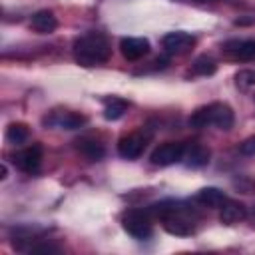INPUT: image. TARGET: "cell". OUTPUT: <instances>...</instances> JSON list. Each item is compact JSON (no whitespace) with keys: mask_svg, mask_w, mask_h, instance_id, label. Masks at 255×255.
Segmentation results:
<instances>
[{"mask_svg":"<svg viewBox=\"0 0 255 255\" xmlns=\"http://www.w3.org/2000/svg\"><path fill=\"white\" fill-rule=\"evenodd\" d=\"M161 46L167 54H185L187 50H191L195 46V36L183 30H175V32H167L161 38Z\"/></svg>","mask_w":255,"mask_h":255,"instance_id":"10","label":"cell"},{"mask_svg":"<svg viewBox=\"0 0 255 255\" xmlns=\"http://www.w3.org/2000/svg\"><path fill=\"white\" fill-rule=\"evenodd\" d=\"M245 217H247V207L235 199H227L221 207V213H219V219L225 225H235V223L243 221Z\"/></svg>","mask_w":255,"mask_h":255,"instance_id":"13","label":"cell"},{"mask_svg":"<svg viewBox=\"0 0 255 255\" xmlns=\"http://www.w3.org/2000/svg\"><path fill=\"white\" fill-rule=\"evenodd\" d=\"M129 104L120 98V96H110V98H104V118L108 122H116L120 120L126 112H128Z\"/></svg>","mask_w":255,"mask_h":255,"instance_id":"17","label":"cell"},{"mask_svg":"<svg viewBox=\"0 0 255 255\" xmlns=\"http://www.w3.org/2000/svg\"><path fill=\"white\" fill-rule=\"evenodd\" d=\"M195 199L205 205V207H211V209H221L223 203L229 199L219 187H201L197 193H195Z\"/></svg>","mask_w":255,"mask_h":255,"instance_id":"16","label":"cell"},{"mask_svg":"<svg viewBox=\"0 0 255 255\" xmlns=\"http://www.w3.org/2000/svg\"><path fill=\"white\" fill-rule=\"evenodd\" d=\"M76 149L88 159V161H100L106 155V145L96 135H82L76 139Z\"/></svg>","mask_w":255,"mask_h":255,"instance_id":"12","label":"cell"},{"mask_svg":"<svg viewBox=\"0 0 255 255\" xmlns=\"http://www.w3.org/2000/svg\"><path fill=\"white\" fill-rule=\"evenodd\" d=\"M235 84H237L239 88H243V90L255 86V70H251V68L239 70V72L235 74Z\"/></svg>","mask_w":255,"mask_h":255,"instance_id":"20","label":"cell"},{"mask_svg":"<svg viewBox=\"0 0 255 255\" xmlns=\"http://www.w3.org/2000/svg\"><path fill=\"white\" fill-rule=\"evenodd\" d=\"M191 70H193V74H197V76H213L215 70H217V64H215V60H213L211 56L201 54V56H197V58L193 60Z\"/></svg>","mask_w":255,"mask_h":255,"instance_id":"19","label":"cell"},{"mask_svg":"<svg viewBox=\"0 0 255 255\" xmlns=\"http://www.w3.org/2000/svg\"><path fill=\"white\" fill-rule=\"evenodd\" d=\"M42 157H44L42 145H40V143H32V145H26V147L18 149V151L12 155V163H14L20 171H24V173H34V171L40 169Z\"/></svg>","mask_w":255,"mask_h":255,"instance_id":"8","label":"cell"},{"mask_svg":"<svg viewBox=\"0 0 255 255\" xmlns=\"http://www.w3.org/2000/svg\"><path fill=\"white\" fill-rule=\"evenodd\" d=\"M235 124V114L229 104L225 102H211L207 106H199L191 116H189V126L191 128H207L215 126L217 129L229 131Z\"/></svg>","mask_w":255,"mask_h":255,"instance_id":"3","label":"cell"},{"mask_svg":"<svg viewBox=\"0 0 255 255\" xmlns=\"http://www.w3.org/2000/svg\"><path fill=\"white\" fill-rule=\"evenodd\" d=\"M44 126L48 128H60V129H78L88 124V118L74 110H52L44 120Z\"/></svg>","mask_w":255,"mask_h":255,"instance_id":"7","label":"cell"},{"mask_svg":"<svg viewBox=\"0 0 255 255\" xmlns=\"http://www.w3.org/2000/svg\"><path fill=\"white\" fill-rule=\"evenodd\" d=\"M185 155V143L183 141H163L159 143L151 155H149V161L153 165H159V167H167V165H173V163H179Z\"/></svg>","mask_w":255,"mask_h":255,"instance_id":"6","label":"cell"},{"mask_svg":"<svg viewBox=\"0 0 255 255\" xmlns=\"http://www.w3.org/2000/svg\"><path fill=\"white\" fill-rule=\"evenodd\" d=\"M151 213H155L161 219V225L167 233L177 237H187L195 233L197 217L195 213L185 207L181 201H161L149 207Z\"/></svg>","mask_w":255,"mask_h":255,"instance_id":"1","label":"cell"},{"mask_svg":"<svg viewBox=\"0 0 255 255\" xmlns=\"http://www.w3.org/2000/svg\"><path fill=\"white\" fill-rule=\"evenodd\" d=\"M149 139H151V133L147 129L129 131L118 139V153L124 159H137L143 153V149L147 147Z\"/></svg>","mask_w":255,"mask_h":255,"instance_id":"5","label":"cell"},{"mask_svg":"<svg viewBox=\"0 0 255 255\" xmlns=\"http://www.w3.org/2000/svg\"><path fill=\"white\" fill-rule=\"evenodd\" d=\"M30 26L38 34H52L58 28V18L52 10H38L36 14H32Z\"/></svg>","mask_w":255,"mask_h":255,"instance_id":"14","label":"cell"},{"mask_svg":"<svg viewBox=\"0 0 255 255\" xmlns=\"http://www.w3.org/2000/svg\"><path fill=\"white\" fill-rule=\"evenodd\" d=\"M122 227L126 229V233H129L135 239H147L151 235V231H153L149 211H143V209H128V211H124Z\"/></svg>","mask_w":255,"mask_h":255,"instance_id":"4","label":"cell"},{"mask_svg":"<svg viewBox=\"0 0 255 255\" xmlns=\"http://www.w3.org/2000/svg\"><path fill=\"white\" fill-rule=\"evenodd\" d=\"M72 54H74V60L80 64V66H86V68H92V66H98V64H106L112 56V44H110V38L102 32H86L82 36H78L72 44Z\"/></svg>","mask_w":255,"mask_h":255,"instance_id":"2","label":"cell"},{"mask_svg":"<svg viewBox=\"0 0 255 255\" xmlns=\"http://www.w3.org/2000/svg\"><path fill=\"white\" fill-rule=\"evenodd\" d=\"M4 137H6V141H8V143L20 145V143L28 141V137H30V129H28V126H26V124L16 122V124H10V126L6 128Z\"/></svg>","mask_w":255,"mask_h":255,"instance_id":"18","label":"cell"},{"mask_svg":"<svg viewBox=\"0 0 255 255\" xmlns=\"http://www.w3.org/2000/svg\"><path fill=\"white\" fill-rule=\"evenodd\" d=\"M209 157H211V151H209V147H205L203 143L193 141L191 145H185V155H183V159H185V163H187L189 167H203V165L209 163Z\"/></svg>","mask_w":255,"mask_h":255,"instance_id":"15","label":"cell"},{"mask_svg":"<svg viewBox=\"0 0 255 255\" xmlns=\"http://www.w3.org/2000/svg\"><path fill=\"white\" fill-rule=\"evenodd\" d=\"M195 2H217V0H195Z\"/></svg>","mask_w":255,"mask_h":255,"instance_id":"23","label":"cell"},{"mask_svg":"<svg viewBox=\"0 0 255 255\" xmlns=\"http://www.w3.org/2000/svg\"><path fill=\"white\" fill-rule=\"evenodd\" d=\"M28 251H32V253H58L60 247L54 243H38V245H30Z\"/></svg>","mask_w":255,"mask_h":255,"instance_id":"21","label":"cell"},{"mask_svg":"<svg viewBox=\"0 0 255 255\" xmlns=\"http://www.w3.org/2000/svg\"><path fill=\"white\" fill-rule=\"evenodd\" d=\"M223 52L239 62H249L255 58V38H231L221 44Z\"/></svg>","mask_w":255,"mask_h":255,"instance_id":"9","label":"cell"},{"mask_svg":"<svg viewBox=\"0 0 255 255\" xmlns=\"http://www.w3.org/2000/svg\"><path fill=\"white\" fill-rule=\"evenodd\" d=\"M149 40L147 38H139V36H126L120 40V52L126 60L133 62V60H139L143 56L149 54Z\"/></svg>","mask_w":255,"mask_h":255,"instance_id":"11","label":"cell"},{"mask_svg":"<svg viewBox=\"0 0 255 255\" xmlns=\"http://www.w3.org/2000/svg\"><path fill=\"white\" fill-rule=\"evenodd\" d=\"M239 151H241L243 155H255V135L245 137V139L239 143Z\"/></svg>","mask_w":255,"mask_h":255,"instance_id":"22","label":"cell"}]
</instances>
